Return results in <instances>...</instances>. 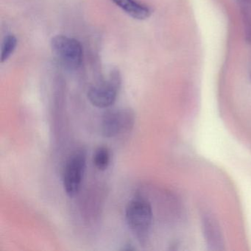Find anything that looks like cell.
Instances as JSON below:
<instances>
[{"instance_id":"8","label":"cell","mask_w":251,"mask_h":251,"mask_svg":"<svg viewBox=\"0 0 251 251\" xmlns=\"http://www.w3.org/2000/svg\"><path fill=\"white\" fill-rule=\"evenodd\" d=\"M111 160L110 151L106 147H100L95 151L93 156V162L99 170H105L108 168Z\"/></svg>"},{"instance_id":"11","label":"cell","mask_w":251,"mask_h":251,"mask_svg":"<svg viewBox=\"0 0 251 251\" xmlns=\"http://www.w3.org/2000/svg\"><path fill=\"white\" fill-rule=\"evenodd\" d=\"M248 77H249L250 80L251 81V61L250 64L249 70H248Z\"/></svg>"},{"instance_id":"10","label":"cell","mask_w":251,"mask_h":251,"mask_svg":"<svg viewBox=\"0 0 251 251\" xmlns=\"http://www.w3.org/2000/svg\"><path fill=\"white\" fill-rule=\"evenodd\" d=\"M242 15L245 25L251 23V0H235Z\"/></svg>"},{"instance_id":"5","label":"cell","mask_w":251,"mask_h":251,"mask_svg":"<svg viewBox=\"0 0 251 251\" xmlns=\"http://www.w3.org/2000/svg\"><path fill=\"white\" fill-rule=\"evenodd\" d=\"M134 123V114L130 109L107 111L102 120V133L105 137L113 138L128 131Z\"/></svg>"},{"instance_id":"6","label":"cell","mask_w":251,"mask_h":251,"mask_svg":"<svg viewBox=\"0 0 251 251\" xmlns=\"http://www.w3.org/2000/svg\"><path fill=\"white\" fill-rule=\"evenodd\" d=\"M201 227L208 250L220 251L225 249L226 242L221 226L213 214L206 213L202 216Z\"/></svg>"},{"instance_id":"7","label":"cell","mask_w":251,"mask_h":251,"mask_svg":"<svg viewBox=\"0 0 251 251\" xmlns=\"http://www.w3.org/2000/svg\"><path fill=\"white\" fill-rule=\"evenodd\" d=\"M119 8L132 18L138 20H145L152 14V10L148 5L137 0H111Z\"/></svg>"},{"instance_id":"4","label":"cell","mask_w":251,"mask_h":251,"mask_svg":"<svg viewBox=\"0 0 251 251\" xmlns=\"http://www.w3.org/2000/svg\"><path fill=\"white\" fill-rule=\"evenodd\" d=\"M121 85V78L117 72H113L108 81L92 86L88 91V99L91 103L100 108L111 106L117 100Z\"/></svg>"},{"instance_id":"3","label":"cell","mask_w":251,"mask_h":251,"mask_svg":"<svg viewBox=\"0 0 251 251\" xmlns=\"http://www.w3.org/2000/svg\"><path fill=\"white\" fill-rule=\"evenodd\" d=\"M86 167V154L78 151L72 155L66 163L63 173L64 190L70 197L78 193Z\"/></svg>"},{"instance_id":"9","label":"cell","mask_w":251,"mask_h":251,"mask_svg":"<svg viewBox=\"0 0 251 251\" xmlns=\"http://www.w3.org/2000/svg\"><path fill=\"white\" fill-rule=\"evenodd\" d=\"M17 46V39L14 35H8L5 36L2 42V51H1V61L2 63L6 61L11 55L14 53V50Z\"/></svg>"},{"instance_id":"2","label":"cell","mask_w":251,"mask_h":251,"mask_svg":"<svg viewBox=\"0 0 251 251\" xmlns=\"http://www.w3.org/2000/svg\"><path fill=\"white\" fill-rule=\"evenodd\" d=\"M52 52L62 65L70 70H77L83 61V48L78 41L58 35L51 41Z\"/></svg>"},{"instance_id":"1","label":"cell","mask_w":251,"mask_h":251,"mask_svg":"<svg viewBox=\"0 0 251 251\" xmlns=\"http://www.w3.org/2000/svg\"><path fill=\"white\" fill-rule=\"evenodd\" d=\"M126 216L128 227L135 236L139 242H145L152 227L153 218L151 203L143 198H135L127 205Z\"/></svg>"}]
</instances>
